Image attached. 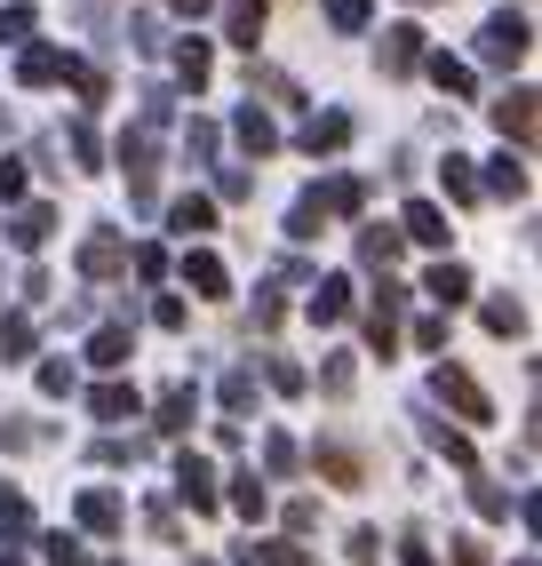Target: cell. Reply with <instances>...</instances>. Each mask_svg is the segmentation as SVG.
Masks as SVG:
<instances>
[{"label":"cell","mask_w":542,"mask_h":566,"mask_svg":"<svg viewBox=\"0 0 542 566\" xmlns=\"http://www.w3.org/2000/svg\"><path fill=\"white\" fill-rule=\"evenodd\" d=\"M439 391L462 407V415H471V423H479V415H487V399H479V384H471V375H439Z\"/></svg>","instance_id":"cell-1"},{"label":"cell","mask_w":542,"mask_h":566,"mask_svg":"<svg viewBox=\"0 0 542 566\" xmlns=\"http://www.w3.org/2000/svg\"><path fill=\"white\" fill-rule=\"evenodd\" d=\"M256 24H263L256 0H231V41H256Z\"/></svg>","instance_id":"cell-2"},{"label":"cell","mask_w":542,"mask_h":566,"mask_svg":"<svg viewBox=\"0 0 542 566\" xmlns=\"http://www.w3.org/2000/svg\"><path fill=\"white\" fill-rule=\"evenodd\" d=\"M208 223H216L208 200H176V232H208Z\"/></svg>","instance_id":"cell-3"},{"label":"cell","mask_w":542,"mask_h":566,"mask_svg":"<svg viewBox=\"0 0 542 566\" xmlns=\"http://www.w3.org/2000/svg\"><path fill=\"white\" fill-rule=\"evenodd\" d=\"M407 223H415V240H447V223H439V208H415Z\"/></svg>","instance_id":"cell-4"},{"label":"cell","mask_w":542,"mask_h":566,"mask_svg":"<svg viewBox=\"0 0 542 566\" xmlns=\"http://www.w3.org/2000/svg\"><path fill=\"white\" fill-rule=\"evenodd\" d=\"M502 128H519V136H527V128H534V104H527V96H511V104H502Z\"/></svg>","instance_id":"cell-5"},{"label":"cell","mask_w":542,"mask_h":566,"mask_svg":"<svg viewBox=\"0 0 542 566\" xmlns=\"http://www.w3.org/2000/svg\"><path fill=\"white\" fill-rule=\"evenodd\" d=\"M191 287H200V295H223V272H216V263L200 255V263H191Z\"/></svg>","instance_id":"cell-6"},{"label":"cell","mask_w":542,"mask_h":566,"mask_svg":"<svg viewBox=\"0 0 542 566\" xmlns=\"http://www.w3.org/2000/svg\"><path fill=\"white\" fill-rule=\"evenodd\" d=\"M462 287H471V280H462V272H431V295H439V304H455V295Z\"/></svg>","instance_id":"cell-7"}]
</instances>
